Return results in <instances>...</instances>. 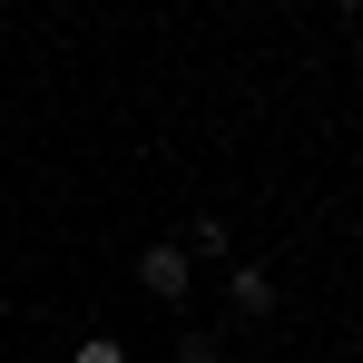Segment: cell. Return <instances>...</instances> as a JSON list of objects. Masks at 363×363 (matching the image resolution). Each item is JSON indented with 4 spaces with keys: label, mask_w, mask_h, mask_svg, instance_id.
Returning <instances> with one entry per match:
<instances>
[{
    "label": "cell",
    "mask_w": 363,
    "mask_h": 363,
    "mask_svg": "<svg viewBox=\"0 0 363 363\" xmlns=\"http://www.w3.org/2000/svg\"><path fill=\"white\" fill-rule=\"evenodd\" d=\"M138 285L157 304H177L186 285H196V255H186V245H147V255H138Z\"/></svg>",
    "instance_id": "6da1fadb"
},
{
    "label": "cell",
    "mask_w": 363,
    "mask_h": 363,
    "mask_svg": "<svg viewBox=\"0 0 363 363\" xmlns=\"http://www.w3.org/2000/svg\"><path fill=\"white\" fill-rule=\"evenodd\" d=\"M226 304H236V314H275V275H265V265H236V275H226Z\"/></svg>",
    "instance_id": "7a4b0ae2"
},
{
    "label": "cell",
    "mask_w": 363,
    "mask_h": 363,
    "mask_svg": "<svg viewBox=\"0 0 363 363\" xmlns=\"http://www.w3.org/2000/svg\"><path fill=\"white\" fill-rule=\"evenodd\" d=\"M186 255H226V216H196L186 226Z\"/></svg>",
    "instance_id": "3957f363"
},
{
    "label": "cell",
    "mask_w": 363,
    "mask_h": 363,
    "mask_svg": "<svg viewBox=\"0 0 363 363\" xmlns=\"http://www.w3.org/2000/svg\"><path fill=\"white\" fill-rule=\"evenodd\" d=\"M69 363H128V344H108V334H89V344H79Z\"/></svg>",
    "instance_id": "277c9868"
},
{
    "label": "cell",
    "mask_w": 363,
    "mask_h": 363,
    "mask_svg": "<svg viewBox=\"0 0 363 363\" xmlns=\"http://www.w3.org/2000/svg\"><path fill=\"white\" fill-rule=\"evenodd\" d=\"M334 10H363V0H334Z\"/></svg>",
    "instance_id": "5b68a950"
}]
</instances>
